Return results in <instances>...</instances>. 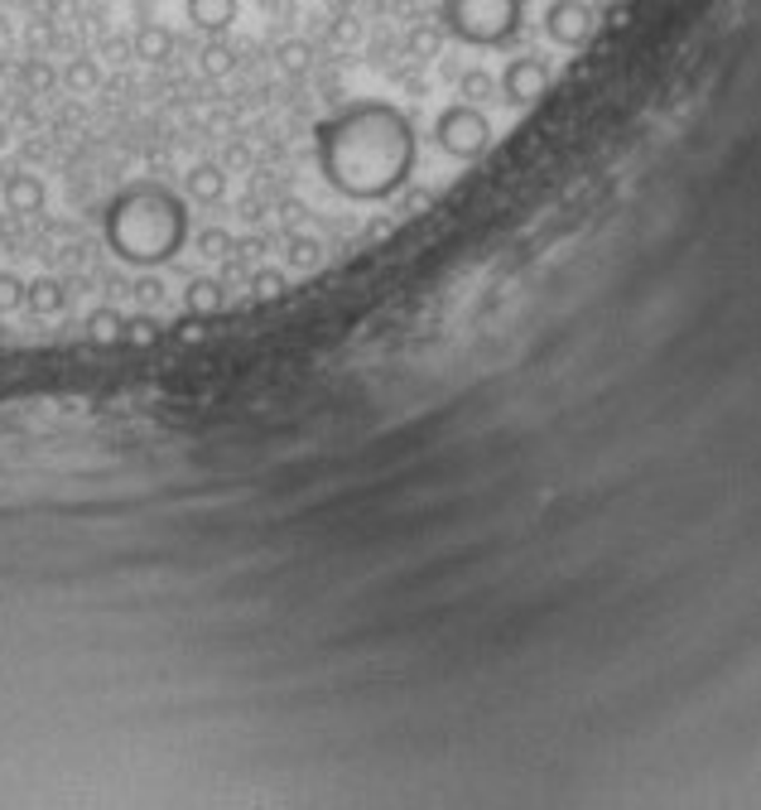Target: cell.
<instances>
[{"label": "cell", "instance_id": "e0dca14e", "mask_svg": "<svg viewBox=\"0 0 761 810\" xmlns=\"http://www.w3.org/2000/svg\"><path fill=\"white\" fill-rule=\"evenodd\" d=\"M126 338L140 343V347H150V343H159V324H155V318H145V314L140 318H126Z\"/></svg>", "mask_w": 761, "mask_h": 810}, {"label": "cell", "instance_id": "277c9868", "mask_svg": "<svg viewBox=\"0 0 761 810\" xmlns=\"http://www.w3.org/2000/svg\"><path fill=\"white\" fill-rule=\"evenodd\" d=\"M434 140H438V150L453 155V159H477L492 145V121L473 107V101H458V107L438 111Z\"/></svg>", "mask_w": 761, "mask_h": 810}, {"label": "cell", "instance_id": "30bf717a", "mask_svg": "<svg viewBox=\"0 0 761 810\" xmlns=\"http://www.w3.org/2000/svg\"><path fill=\"white\" fill-rule=\"evenodd\" d=\"M24 304H29L34 314L49 318V314L63 309V285H58V280H34V285H24Z\"/></svg>", "mask_w": 761, "mask_h": 810}, {"label": "cell", "instance_id": "3957f363", "mask_svg": "<svg viewBox=\"0 0 761 810\" xmlns=\"http://www.w3.org/2000/svg\"><path fill=\"white\" fill-rule=\"evenodd\" d=\"M438 14H444L448 34L473 49H496L521 29V0H444Z\"/></svg>", "mask_w": 761, "mask_h": 810}, {"label": "cell", "instance_id": "7c38bea8", "mask_svg": "<svg viewBox=\"0 0 761 810\" xmlns=\"http://www.w3.org/2000/svg\"><path fill=\"white\" fill-rule=\"evenodd\" d=\"M184 304H188V314H217V309H223V285H217V280H194L184 289Z\"/></svg>", "mask_w": 761, "mask_h": 810}, {"label": "cell", "instance_id": "d6986e66", "mask_svg": "<svg viewBox=\"0 0 761 810\" xmlns=\"http://www.w3.org/2000/svg\"><path fill=\"white\" fill-rule=\"evenodd\" d=\"M280 289H285V275H280V270H260V275H256V295H260V299H275Z\"/></svg>", "mask_w": 761, "mask_h": 810}, {"label": "cell", "instance_id": "4fadbf2b", "mask_svg": "<svg viewBox=\"0 0 761 810\" xmlns=\"http://www.w3.org/2000/svg\"><path fill=\"white\" fill-rule=\"evenodd\" d=\"M87 333H92L97 343H116V338H126V318L116 309H97L92 318H87Z\"/></svg>", "mask_w": 761, "mask_h": 810}, {"label": "cell", "instance_id": "ffe728a7", "mask_svg": "<svg viewBox=\"0 0 761 810\" xmlns=\"http://www.w3.org/2000/svg\"><path fill=\"white\" fill-rule=\"evenodd\" d=\"M318 260H324V246H318V241H295V266L309 270V266H318Z\"/></svg>", "mask_w": 761, "mask_h": 810}, {"label": "cell", "instance_id": "ac0fdd59", "mask_svg": "<svg viewBox=\"0 0 761 810\" xmlns=\"http://www.w3.org/2000/svg\"><path fill=\"white\" fill-rule=\"evenodd\" d=\"M202 72H208V78H223V72H231V49H227V43H213V49L202 53Z\"/></svg>", "mask_w": 761, "mask_h": 810}, {"label": "cell", "instance_id": "9a60e30c", "mask_svg": "<svg viewBox=\"0 0 761 810\" xmlns=\"http://www.w3.org/2000/svg\"><path fill=\"white\" fill-rule=\"evenodd\" d=\"M492 92H496L492 72H482V68H473V72H463V97H473V101H487Z\"/></svg>", "mask_w": 761, "mask_h": 810}, {"label": "cell", "instance_id": "7a4b0ae2", "mask_svg": "<svg viewBox=\"0 0 761 810\" xmlns=\"http://www.w3.org/2000/svg\"><path fill=\"white\" fill-rule=\"evenodd\" d=\"M101 237L126 266H165L188 241V202L165 184L140 179L107 202Z\"/></svg>", "mask_w": 761, "mask_h": 810}, {"label": "cell", "instance_id": "7402d4cb", "mask_svg": "<svg viewBox=\"0 0 761 810\" xmlns=\"http://www.w3.org/2000/svg\"><path fill=\"white\" fill-rule=\"evenodd\" d=\"M198 246H202L208 256H223L227 246H231V237H227V231H217V227H213V231H202V237H198Z\"/></svg>", "mask_w": 761, "mask_h": 810}, {"label": "cell", "instance_id": "52a82bcc", "mask_svg": "<svg viewBox=\"0 0 761 810\" xmlns=\"http://www.w3.org/2000/svg\"><path fill=\"white\" fill-rule=\"evenodd\" d=\"M237 10H241V0H184L188 24L202 29V34H227L237 24Z\"/></svg>", "mask_w": 761, "mask_h": 810}, {"label": "cell", "instance_id": "9c48e42d", "mask_svg": "<svg viewBox=\"0 0 761 810\" xmlns=\"http://www.w3.org/2000/svg\"><path fill=\"white\" fill-rule=\"evenodd\" d=\"M169 49H174V34H169L165 24H140V34H136V53L145 58V63H165Z\"/></svg>", "mask_w": 761, "mask_h": 810}, {"label": "cell", "instance_id": "5b68a950", "mask_svg": "<svg viewBox=\"0 0 761 810\" xmlns=\"http://www.w3.org/2000/svg\"><path fill=\"white\" fill-rule=\"evenodd\" d=\"M597 24V14L589 0H550L545 6V34L560 43V49H579V43H589Z\"/></svg>", "mask_w": 761, "mask_h": 810}, {"label": "cell", "instance_id": "ba28073f", "mask_svg": "<svg viewBox=\"0 0 761 810\" xmlns=\"http://www.w3.org/2000/svg\"><path fill=\"white\" fill-rule=\"evenodd\" d=\"M0 194H6L10 213H43V202H49V188H43L39 174H10Z\"/></svg>", "mask_w": 761, "mask_h": 810}, {"label": "cell", "instance_id": "5bb4252c", "mask_svg": "<svg viewBox=\"0 0 761 810\" xmlns=\"http://www.w3.org/2000/svg\"><path fill=\"white\" fill-rule=\"evenodd\" d=\"M275 58H280V68L289 72V78H299V72L314 63V49H309L304 39H285V43H280V53H275Z\"/></svg>", "mask_w": 761, "mask_h": 810}, {"label": "cell", "instance_id": "6da1fadb", "mask_svg": "<svg viewBox=\"0 0 761 810\" xmlns=\"http://www.w3.org/2000/svg\"><path fill=\"white\" fill-rule=\"evenodd\" d=\"M318 174L333 194L353 202H381L401 194L415 174V126L391 101H353L314 130Z\"/></svg>", "mask_w": 761, "mask_h": 810}, {"label": "cell", "instance_id": "8fae6325", "mask_svg": "<svg viewBox=\"0 0 761 810\" xmlns=\"http://www.w3.org/2000/svg\"><path fill=\"white\" fill-rule=\"evenodd\" d=\"M223 188H227V179H223V169L217 165H198L194 174H188V194H194L198 202H217L223 198Z\"/></svg>", "mask_w": 761, "mask_h": 810}, {"label": "cell", "instance_id": "603a6c76", "mask_svg": "<svg viewBox=\"0 0 761 810\" xmlns=\"http://www.w3.org/2000/svg\"><path fill=\"white\" fill-rule=\"evenodd\" d=\"M0 145H6V126H0Z\"/></svg>", "mask_w": 761, "mask_h": 810}, {"label": "cell", "instance_id": "2e32d148", "mask_svg": "<svg viewBox=\"0 0 761 810\" xmlns=\"http://www.w3.org/2000/svg\"><path fill=\"white\" fill-rule=\"evenodd\" d=\"M20 304H24V280L20 275H0V314L20 309Z\"/></svg>", "mask_w": 761, "mask_h": 810}, {"label": "cell", "instance_id": "44dd1931", "mask_svg": "<svg viewBox=\"0 0 761 810\" xmlns=\"http://www.w3.org/2000/svg\"><path fill=\"white\" fill-rule=\"evenodd\" d=\"M68 82H72V87H78V92H82V87H92V82H97V68H92V63H87V58H78V63H72V68H68Z\"/></svg>", "mask_w": 761, "mask_h": 810}, {"label": "cell", "instance_id": "8992f818", "mask_svg": "<svg viewBox=\"0 0 761 810\" xmlns=\"http://www.w3.org/2000/svg\"><path fill=\"white\" fill-rule=\"evenodd\" d=\"M545 87H550V68L540 58H511L502 68V97L511 107H535L545 97Z\"/></svg>", "mask_w": 761, "mask_h": 810}]
</instances>
